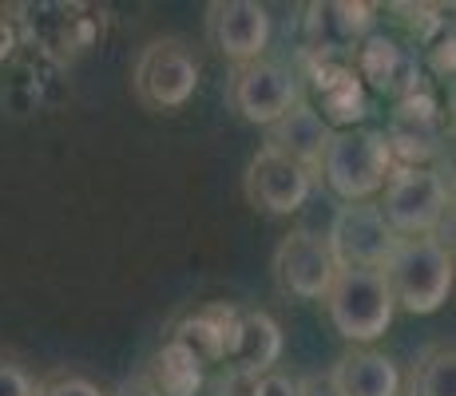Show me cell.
<instances>
[{
	"label": "cell",
	"instance_id": "1",
	"mask_svg": "<svg viewBox=\"0 0 456 396\" xmlns=\"http://www.w3.org/2000/svg\"><path fill=\"white\" fill-rule=\"evenodd\" d=\"M393 305L409 313H436L452 294V254L441 238H397L381 266Z\"/></svg>",
	"mask_w": 456,
	"mask_h": 396
},
{
	"label": "cell",
	"instance_id": "2",
	"mask_svg": "<svg viewBox=\"0 0 456 396\" xmlns=\"http://www.w3.org/2000/svg\"><path fill=\"white\" fill-rule=\"evenodd\" d=\"M393 171L385 131H333L322 151L318 174L341 202H373Z\"/></svg>",
	"mask_w": 456,
	"mask_h": 396
},
{
	"label": "cell",
	"instance_id": "3",
	"mask_svg": "<svg viewBox=\"0 0 456 396\" xmlns=\"http://www.w3.org/2000/svg\"><path fill=\"white\" fill-rule=\"evenodd\" d=\"M322 302H326V313L338 337L362 349L381 337L393 325V313H397L381 270H338V278H333L330 294Z\"/></svg>",
	"mask_w": 456,
	"mask_h": 396
},
{
	"label": "cell",
	"instance_id": "4",
	"mask_svg": "<svg viewBox=\"0 0 456 396\" xmlns=\"http://www.w3.org/2000/svg\"><path fill=\"white\" fill-rule=\"evenodd\" d=\"M381 190L377 210L397 238H433L449 214V187L433 166H393Z\"/></svg>",
	"mask_w": 456,
	"mask_h": 396
},
{
	"label": "cell",
	"instance_id": "5",
	"mask_svg": "<svg viewBox=\"0 0 456 396\" xmlns=\"http://www.w3.org/2000/svg\"><path fill=\"white\" fill-rule=\"evenodd\" d=\"M135 95L155 111H175L195 95L199 60L183 40H151L135 60Z\"/></svg>",
	"mask_w": 456,
	"mask_h": 396
},
{
	"label": "cell",
	"instance_id": "6",
	"mask_svg": "<svg viewBox=\"0 0 456 396\" xmlns=\"http://www.w3.org/2000/svg\"><path fill=\"white\" fill-rule=\"evenodd\" d=\"M231 103L247 123L270 127L278 123L290 108L302 103V79L294 68L278 64V60H250L239 64L231 76Z\"/></svg>",
	"mask_w": 456,
	"mask_h": 396
},
{
	"label": "cell",
	"instance_id": "7",
	"mask_svg": "<svg viewBox=\"0 0 456 396\" xmlns=\"http://www.w3.org/2000/svg\"><path fill=\"white\" fill-rule=\"evenodd\" d=\"M393 242H397V234L381 218L377 202H341L326 234L338 270H381Z\"/></svg>",
	"mask_w": 456,
	"mask_h": 396
},
{
	"label": "cell",
	"instance_id": "8",
	"mask_svg": "<svg viewBox=\"0 0 456 396\" xmlns=\"http://www.w3.org/2000/svg\"><path fill=\"white\" fill-rule=\"evenodd\" d=\"M274 278L282 294L302 297V302H322L338 278V262L326 246V234H314L305 226L286 234L274 250Z\"/></svg>",
	"mask_w": 456,
	"mask_h": 396
},
{
	"label": "cell",
	"instance_id": "9",
	"mask_svg": "<svg viewBox=\"0 0 456 396\" xmlns=\"http://www.w3.org/2000/svg\"><path fill=\"white\" fill-rule=\"evenodd\" d=\"M314 195V171L297 166L294 158L262 147L247 166V198L250 206L266 210V214H294Z\"/></svg>",
	"mask_w": 456,
	"mask_h": 396
},
{
	"label": "cell",
	"instance_id": "10",
	"mask_svg": "<svg viewBox=\"0 0 456 396\" xmlns=\"http://www.w3.org/2000/svg\"><path fill=\"white\" fill-rule=\"evenodd\" d=\"M354 76L357 79H370L381 95L389 100H409V95L425 92L420 87V60L413 48H405L401 40L385 36V32H370L354 52Z\"/></svg>",
	"mask_w": 456,
	"mask_h": 396
},
{
	"label": "cell",
	"instance_id": "11",
	"mask_svg": "<svg viewBox=\"0 0 456 396\" xmlns=\"http://www.w3.org/2000/svg\"><path fill=\"white\" fill-rule=\"evenodd\" d=\"M207 32L226 60L250 64L262 60L274 28H270V12L254 0H215L207 8Z\"/></svg>",
	"mask_w": 456,
	"mask_h": 396
},
{
	"label": "cell",
	"instance_id": "12",
	"mask_svg": "<svg viewBox=\"0 0 456 396\" xmlns=\"http://www.w3.org/2000/svg\"><path fill=\"white\" fill-rule=\"evenodd\" d=\"M393 166H428V158L441 155V116L428 92H417L397 103L389 127H385Z\"/></svg>",
	"mask_w": 456,
	"mask_h": 396
},
{
	"label": "cell",
	"instance_id": "13",
	"mask_svg": "<svg viewBox=\"0 0 456 396\" xmlns=\"http://www.w3.org/2000/svg\"><path fill=\"white\" fill-rule=\"evenodd\" d=\"M20 12H24L28 36L56 60L80 56L84 48H92L95 32H100V20L84 4H56V0H48V4H24Z\"/></svg>",
	"mask_w": 456,
	"mask_h": 396
},
{
	"label": "cell",
	"instance_id": "14",
	"mask_svg": "<svg viewBox=\"0 0 456 396\" xmlns=\"http://www.w3.org/2000/svg\"><path fill=\"white\" fill-rule=\"evenodd\" d=\"M370 28L365 4H310L305 16V48L318 56V64H354L357 44Z\"/></svg>",
	"mask_w": 456,
	"mask_h": 396
},
{
	"label": "cell",
	"instance_id": "15",
	"mask_svg": "<svg viewBox=\"0 0 456 396\" xmlns=\"http://www.w3.org/2000/svg\"><path fill=\"white\" fill-rule=\"evenodd\" d=\"M278 357H282V329L270 313L239 310L231 333V349H226V365L239 376H262L274 373Z\"/></svg>",
	"mask_w": 456,
	"mask_h": 396
},
{
	"label": "cell",
	"instance_id": "16",
	"mask_svg": "<svg viewBox=\"0 0 456 396\" xmlns=\"http://www.w3.org/2000/svg\"><path fill=\"white\" fill-rule=\"evenodd\" d=\"M333 127L326 119L318 116V108H310V103H297L290 108L278 123H270V151L294 158L297 166H305V171H318L322 163V151H326Z\"/></svg>",
	"mask_w": 456,
	"mask_h": 396
},
{
	"label": "cell",
	"instance_id": "17",
	"mask_svg": "<svg viewBox=\"0 0 456 396\" xmlns=\"http://www.w3.org/2000/svg\"><path fill=\"white\" fill-rule=\"evenodd\" d=\"M330 381L341 396H401V368L377 349H349L338 357Z\"/></svg>",
	"mask_w": 456,
	"mask_h": 396
},
{
	"label": "cell",
	"instance_id": "18",
	"mask_svg": "<svg viewBox=\"0 0 456 396\" xmlns=\"http://www.w3.org/2000/svg\"><path fill=\"white\" fill-rule=\"evenodd\" d=\"M234 317H239V310H231V305H207V310L183 317L171 341L187 345L203 365H223L226 349H231Z\"/></svg>",
	"mask_w": 456,
	"mask_h": 396
},
{
	"label": "cell",
	"instance_id": "19",
	"mask_svg": "<svg viewBox=\"0 0 456 396\" xmlns=\"http://www.w3.org/2000/svg\"><path fill=\"white\" fill-rule=\"evenodd\" d=\"M314 87H318L322 95V111L318 116L330 123H338V127H346V123H357L365 119V92H362V79L354 76V68L349 64H318L314 68Z\"/></svg>",
	"mask_w": 456,
	"mask_h": 396
},
{
	"label": "cell",
	"instance_id": "20",
	"mask_svg": "<svg viewBox=\"0 0 456 396\" xmlns=\"http://www.w3.org/2000/svg\"><path fill=\"white\" fill-rule=\"evenodd\" d=\"M203 381H207V365L179 341H167L151 357V368H147V384L159 396H199Z\"/></svg>",
	"mask_w": 456,
	"mask_h": 396
},
{
	"label": "cell",
	"instance_id": "21",
	"mask_svg": "<svg viewBox=\"0 0 456 396\" xmlns=\"http://www.w3.org/2000/svg\"><path fill=\"white\" fill-rule=\"evenodd\" d=\"M413 396H456V357L449 345L425 353L413 373Z\"/></svg>",
	"mask_w": 456,
	"mask_h": 396
},
{
	"label": "cell",
	"instance_id": "22",
	"mask_svg": "<svg viewBox=\"0 0 456 396\" xmlns=\"http://www.w3.org/2000/svg\"><path fill=\"white\" fill-rule=\"evenodd\" d=\"M0 396H37L32 376L8 357H0Z\"/></svg>",
	"mask_w": 456,
	"mask_h": 396
},
{
	"label": "cell",
	"instance_id": "23",
	"mask_svg": "<svg viewBox=\"0 0 456 396\" xmlns=\"http://www.w3.org/2000/svg\"><path fill=\"white\" fill-rule=\"evenodd\" d=\"M37 396H103L87 376H56V381L40 384Z\"/></svg>",
	"mask_w": 456,
	"mask_h": 396
},
{
	"label": "cell",
	"instance_id": "24",
	"mask_svg": "<svg viewBox=\"0 0 456 396\" xmlns=\"http://www.w3.org/2000/svg\"><path fill=\"white\" fill-rule=\"evenodd\" d=\"M250 396H297V381L286 373H262L250 384Z\"/></svg>",
	"mask_w": 456,
	"mask_h": 396
},
{
	"label": "cell",
	"instance_id": "25",
	"mask_svg": "<svg viewBox=\"0 0 456 396\" xmlns=\"http://www.w3.org/2000/svg\"><path fill=\"white\" fill-rule=\"evenodd\" d=\"M297 396H341V392H338V384L330 381V373H318V376L297 381Z\"/></svg>",
	"mask_w": 456,
	"mask_h": 396
},
{
	"label": "cell",
	"instance_id": "26",
	"mask_svg": "<svg viewBox=\"0 0 456 396\" xmlns=\"http://www.w3.org/2000/svg\"><path fill=\"white\" fill-rule=\"evenodd\" d=\"M111 396H159V392L147 384V376H131V381H124Z\"/></svg>",
	"mask_w": 456,
	"mask_h": 396
},
{
	"label": "cell",
	"instance_id": "27",
	"mask_svg": "<svg viewBox=\"0 0 456 396\" xmlns=\"http://www.w3.org/2000/svg\"><path fill=\"white\" fill-rule=\"evenodd\" d=\"M12 52H16V28H12V20L0 16V64H4Z\"/></svg>",
	"mask_w": 456,
	"mask_h": 396
}]
</instances>
